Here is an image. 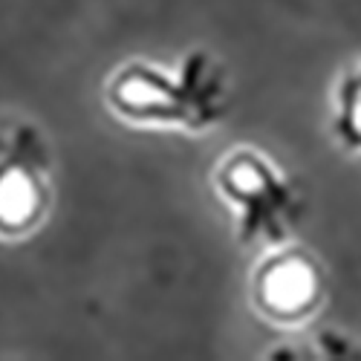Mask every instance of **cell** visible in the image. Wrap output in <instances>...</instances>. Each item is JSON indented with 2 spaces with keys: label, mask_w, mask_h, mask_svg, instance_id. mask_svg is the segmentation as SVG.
I'll list each match as a JSON object with an SVG mask.
<instances>
[{
  "label": "cell",
  "mask_w": 361,
  "mask_h": 361,
  "mask_svg": "<svg viewBox=\"0 0 361 361\" xmlns=\"http://www.w3.org/2000/svg\"><path fill=\"white\" fill-rule=\"evenodd\" d=\"M336 130L347 147L361 150V73L347 75L341 84Z\"/></svg>",
  "instance_id": "5b68a950"
},
{
  "label": "cell",
  "mask_w": 361,
  "mask_h": 361,
  "mask_svg": "<svg viewBox=\"0 0 361 361\" xmlns=\"http://www.w3.org/2000/svg\"><path fill=\"white\" fill-rule=\"evenodd\" d=\"M107 104L128 122L205 130L228 113L231 90L214 55L194 49L176 73L145 61L122 67L107 84Z\"/></svg>",
  "instance_id": "6da1fadb"
},
{
  "label": "cell",
  "mask_w": 361,
  "mask_h": 361,
  "mask_svg": "<svg viewBox=\"0 0 361 361\" xmlns=\"http://www.w3.org/2000/svg\"><path fill=\"white\" fill-rule=\"evenodd\" d=\"M318 281V269L304 255H281L260 269L255 298L269 315L295 318L312 310L321 292Z\"/></svg>",
  "instance_id": "277c9868"
},
{
  "label": "cell",
  "mask_w": 361,
  "mask_h": 361,
  "mask_svg": "<svg viewBox=\"0 0 361 361\" xmlns=\"http://www.w3.org/2000/svg\"><path fill=\"white\" fill-rule=\"evenodd\" d=\"M49 208V150L32 125L0 133V237L32 231Z\"/></svg>",
  "instance_id": "3957f363"
},
{
  "label": "cell",
  "mask_w": 361,
  "mask_h": 361,
  "mask_svg": "<svg viewBox=\"0 0 361 361\" xmlns=\"http://www.w3.org/2000/svg\"><path fill=\"white\" fill-rule=\"evenodd\" d=\"M220 194L240 214L243 243H283L304 214V200L289 179L252 150H237L217 171Z\"/></svg>",
  "instance_id": "7a4b0ae2"
}]
</instances>
